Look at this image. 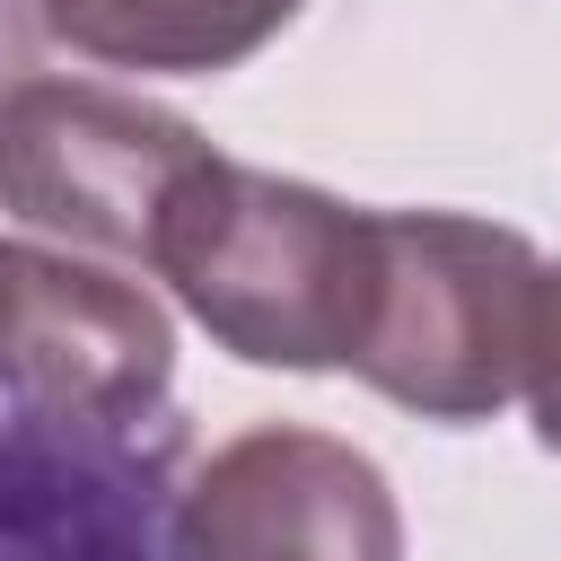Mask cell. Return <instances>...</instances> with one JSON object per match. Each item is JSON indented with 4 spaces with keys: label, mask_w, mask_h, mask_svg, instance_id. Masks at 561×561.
<instances>
[{
    "label": "cell",
    "mask_w": 561,
    "mask_h": 561,
    "mask_svg": "<svg viewBox=\"0 0 561 561\" xmlns=\"http://www.w3.org/2000/svg\"><path fill=\"white\" fill-rule=\"evenodd\" d=\"M149 272L219 351L254 368H351L377 272V210L210 149L175 184L149 237Z\"/></svg>",
    "instance_id": "cell-1"
},
{
    "label": "cell",
    "mask_w": 561,
    "mask_h": 561,
    "mask_svg": "<svg viewBox=\"0 0 561 561\" xmlns=\"http://www.w3.org/2000/svg\"><path fill=\"white\" fill-rule=\"evenodd\" d=\"M535 245L465 210H377V272L351 368L421 421H491L517 394Z\"/></svg>",
    "instance_id": "cell-2"
},
{
    "label": "cell",
    "mask_w": 561,
    "mask_h": 561,
    "mask_svg": "<svg viewBox=\"0 0 561 561\" xmlns=\"http://www.w3.org/2000/svg\"><path fill=\"white\" fill-rule=\"evenodd\" d=\"M202 158L210 140L184 114L96 79H26L0 105V210L96 254L149 263V237Z\"/></svg>",
    "instance_id": "cell-3"
},
{
    "label": "cell",
    "mask_w": 561,
    "mask_h": 561,
    "mask_svg": "<svg viewBox=\"0 0 561 561\" xmlns=\"http://www.w3.org/2000/svg\"><path fill=\"white\" fill-rule=\"evenodd\" d=\"M175 377V324L140 280L53 245H0V394L35 421L131 430Z\"/></svg>",
    "instance_id": "cell-4"
},
{
    "label": "cell",
    "mask_w": 561,
    "mask_h": 561,
    "mask_svg": "<svg viewBox=\"0 0 561 561\" xmlns=\"http://www.w3.org/2000/svg\"><path fill=\"white\" fill-rule=\"evenodd\" d=\"M175 561H403V508L351 438L263 421L193 465Z\"/></svg>",
    "instance_id": "cell-5"
},
{
    "label": "cell",
    "mask_w": 561,
    "mask_h": 561,
    "mask_svg": "<svg viewBox=\"0 0 561 561\" xmlns=\"http://www.w3.org/2000/svg\"><path fill=\"white\" fill-rule=\"evenodd\" d=\"M307 0H44L53 35L96 70L210 79L254 61Z\"/></svg>",
    "instance_id": "cell-6"
},
{
    "label": "cell",
    "mask_w": 561,
    "mask_h": 561,
    "mask_svg": "<svg viewBox=\"0 0 561 561\" xmlns=\"http://www.w3.org/2000/svg\"><path fill=\"white\" fill-rule=\"evenodd\" d=\"M517 394H526V412H535V438H543V447H561V254H552V263H535Z\"/></svg>",
    "instance_id": "cell-7"
},
{
    "label": "cell",
    "mask_w": 561,
    "mask_h": 561,
    "mask_svg": "<svg viewBox=\"0 0 561 561\" xmlns=\"http://www.w3.org/2000/svg\"><path fill=\"white\" fill-rule=\"evenodd\" d=\"M44 35H53L44 0H0V105L44 70Z\"/></svg>",
    "instance_id": "cell-8"
}]
</instances>
